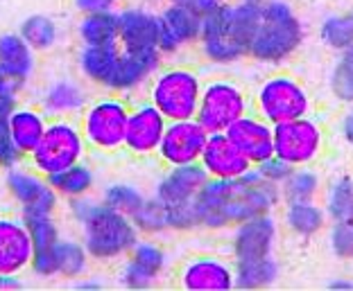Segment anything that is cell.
I'll return each instance as SVG.
<instances>
[{
    "mask_svg": "<svg viewBox=\"0 0 353 291\" xmlns=\"http://www.w3.org/2000/svg\"><path fill=\"white\" fill-rule=\"evenodd\" d=\"M88 104V93L73 79H57L41 95V111L50 118H73Z\"/></svg>",
    "mask_w": 353,
    "mask_h": 291,
    "instance_id": "obj_24",
    "label": "cell"
},
{
    "mask_svg": "<svg viewBox=\"0 0 353 291\" xmlns=\"http://www.w3.org/2000/svg\"><path fill=\"white\" fill-rule=\"evenodd\" d=\"M21 160H26V156L16 149V144L12 142L10 127H7V118L0 116V169H12L19 167Z\"/></svg>",
    "mask_w": 353,
    "mask_h": 291,
    "instance_id": "obj_39",
    "label": "cell"
},
{
    "mask_svg": "<svg viewBox=\"0 0 353 291\" xmlns=\"http://www.w3.org/2000/svg\"><path fill=\"white\" fill-rule=\"evenodd\" d=\"M208 140L206 129L197 122L195 118L190 120H170L165 125L163 138L159 142V158L170 167L192 165L199 163L204 151V144Z\"/></svg>",
    "mask_w": 353,
    "mask_h": 291,
    "instance_id": "obj_13",
    "label": "cell"
},
{
    "mask_svg": "<svg viewBox=\"0 0 353 291\" xmlns=\"http://www.w3.org/2000/svg\"><path fill=\"white\" fill-rule=\"evenodd\" d=\"M301 23L290 10V5L281 0H268L261 5L247 54L265 63H279L285 61L301 45Z\"/></svg>",
    "mask_w": 353,
    "mask_h": 291,
    "instance_id": "obj_5",
    "label": "cell"
},
{
    "mask_svg": "<svg viewBox=\"0 0 353 291\" xmlns=\"http://www.w3.org/2000/svg\"><path fill=\"white\" fill-rule=\"evenodd\" d=\"M77 34L84 45L118 43V14L114 10L84 14L77 25Z\"/></svg>",
    "mask_w": 353,
    "mask_h": 291,
    "instance_id": "obj_27",
    "label": "cell"
},
{
    "mask_svg": "<svg viewBox=\"0 0 353 291\" xmlns=\"http://www.w3.org/2000/svg\"><path fill=\"white\" fill-rule=\"evenodd\" d=\"M21 280L19 276H0V289H19Z\"/></svg>",
    "mask_w": 353,
    "mask_h": 291,
    "instance_id": "obj_45",
    "label": "cell"
},
{
    "mask_svg": "<svg viewBox=\"0 0 353 291\" xmlns=\"http://www.w3.org/2000/svg\"><path fill=\"white\" fill-rule=\"evenodd\" d=\"M292 169L294 167L290 163H285V160H281L276 156H272L268 160H263V163H259V174L263 176V179H268V181L276 183V185L283 183L288 176H290Z\"/></svg>",
    "mask_w": 353,
    "mask_h": 291,
    "instance_id": "obj_41",
    "label": "cell"
},
{
    "mask_svg": "<svg viewBox=\"0 0 353 291\" xmlns=\"http://www.w3.org/2000/svg\"><path fill=\"white\" fill-rule=\"evenodd\" d=\"M279 199V185L263 179L259 169L256 172L250 169L236 179H208L192 201V210H195L197 226L224 228V226H238L254 217L270 215Z\"/></svg>",
    "mask_w": 353,
    "mask_h": 291,
    "instance_id": "obj_1",
    "label": "cell"
},
{
    "mask_svg": "<svg viewBox=\"0 0 353 291\" xmlns=\"http://www.w3.org/2000/svg\"><path fill=\"white\" fill-rule=\"evenodd\" d=\"M118 45L125 52L148 59L163 61V54L159 50V21L157 14L130 7L118 14Z\"/></svg>",
    "mask_w": 353,
    "mask_h": 291,
    "instance_id": "obj_15",
    "label": "cell"
},
{
    "mask_svg": "<svg viewBox=\"0 0 353 291\" xmlns=\"http://www.w3.org/2000/svg\"><path fill=\"white\" fill-rule=\"evenodd\" d=\"M161 66L159 59L136 56L125 52L118 43L111 45H84L79 52V70L88 82L109 91L125 93L139 88Z\"/></svg>",
    "mask_w": 353,
    "mask_h": 291,
    "instance_id": "obj_3",
    "label": "cell"
},
{
    "mask_svg": "<svg viewBox=\"0 0 353 291\" xmlns=\"http://www.w3.org/2000/svg\"><path fill=\"white\" fill-rule=\"evenodd\" d=\"M199 165L206 169L208 179H236V176H243L252 169V163L224 131L208 133Z\"/></svg>",
    "mask_w": 353,
    "mask_h": 291,
    "instance_id": "obj_18",
    "label": "cell"
},
{
    "mask_svg": "<svg viewBox=\"0 0 353 291\" xmlns=\"http://www.w3.org/2000/svg\"><path fill=\"white\" fill-rule=\"evenodd\" d=\"M256 102H259V111L268 125H279L288 122V120L303 118L310 107L306 91L294 79L285 75L268 79L259 88Z\"/></svg>",
    "mask_w": 353,
    "mask_h": 291,
    "instance_id": "obj_11",
    "label": "cell"
},
{
    "mask_svg": "<svg viewBox=\"0 0 353 291\" xmlns=\"http://www.w3.org/2000/svg\"><path fill=\"white\" fill-rule=\"evenodd\" d=\"M168 120L152 102H141L130 109L125 131V149L134 156H148L159 149Z\"/></svg>",
    "mask_w": 353,
    "mask_h": 291,
    "instance_id": "obj_17",
    "label": "cell"
},
{
    "mask_svg": "<svg viewBox=\"0 0 353 291\" xmlns=\"http://www.w3.org/2000/svg\"><path fill=\"white\" fill-rule=\"evenodd\" d=\"M224 133L252 165H259L274 156V136H272V127L265 120L243 116Z\"/></svg>",
    "mask_w": 353,
    "mask_h": 291,
    "instance_id": "obj_20",
    "label": "cell"
},
{
    "mask_svg": "<svg viewBox=\"0 0 353 291\" xmlns=\"http://www.w3.org/2000/svg\"><path fill=\"white\" fill-rule=\"evenodd\" d=\"M351 16H353V12H351Z\"/></svg>",
    "mask_w": 353,
    "mask_h": 291,
    "instance_id": "obj_47",
    "label": "cell"
},
{
    "mask_svg": "<svg viewBox=\"0 0 353 291\" xmlns=\"http://www.w3.org/2000/svg\"><path fill=\"white\" fill-rule=\"evenodd\" d=\"M86 149L88 147L82 129L73 118H52L48 120L41 140L30 151L28 160L34 172L41 176H50L82 163Z\"/></svg>",
    "mask_w": 353,
    "mask_h": 291,
    "instance_id": "obj_6",
    "label": "cell"
},
{
    "mask_svg": "<svg viewBox=\"0 0 353 291\" xmlns=\"http://www.w3.org/2000/svg\"><path fill=\"white\" fill-rule=\"evenodd\" d=\"M86 248L75 241H57L52 250V276L77 278L86 271Z\"/></svg>",
    "mask_w": 353,
    "mask_h": 291,
    "instance_id": "obj_31",
    "label": "cell"
},
{
    "mask_svg": "<svg viewBox=\"0 0 353 291\" xmlns=\"http://www.w3.org/2000/svg\"><path fill=\"white\" fill-rule=\"evenodd\" d=\"M34 68L37 56L26 39L14 32L0 34V72H5L14 82L26 84L34 75Z\"/></svg>",
    "mask_w": 353,
    "mask_h": 291,
    "instance_id": "obj_25",
    "label": "cell"
},
{
    "mask_svg": "<svg viewBox=\"0 0 353 291\" xmlns=\"http://www.w3.org/2000/svg\"><path fill=\"white\" fill-rule=\"evenodd\" d=\"M274 233H276V226L270 215H261V217H254V219L238 224V230L234 237L236 257L243 260V257L270 255L272 244H274Z\"/></svg>",
    "mask_w": 353,
    "mask_h": 291,
    "instance_id": "obj_23",
    "label": "cell"
},
{
    "mask_svg": "<svg viewBox=\"0 0 353 291\" xmlns=\"http://www.w3.org/2000/svg\"><path fill=\"white\" fill-rule=\"evenodd\" d=\"M199 97H202V82L188 68H163L159 70L150 86V102L170 120L195 118Z\"/></svg>",
    "mask_w": 353,
    "mask_h": 291,
    "instance_id": "obj_7",
    "label": "cell"
},
{
    "mask_svg": "<svg viewBox=\"0 0 353 291\" xmlns=\"http://www.w3.org/2000/svg\"><path fill=\"white\" fill-rule=\"evenodd\" d=\"M179 285L188 291H229L234 289L236 278L224 262L215 257H199L183 266Z\"/></svg>",
    "mask_w": 353,
    "mask_h": 291,
    "instance_id": "obj_21",
    "label": "cell"
},
{
    "mask_svg": "<svg viewBox=\"0 0 353 291\" xmlns=\"http://www.w3.org/2000/svg\"><path fill=\"white\" fill-rule=\"evenodd\" d=\"M170 3H181V0H170Z\"/></svg>",
    "mask_w": 353,
    "mask_h": 291,
    "instance_id": "obj_46",
    "label": "cell"
},
{
    "mask_svg": "<svg viewBox=\"0 0 353 291\" xmlns=\"http://www.w3.org/2000/svg\"><path fill=\"white\" fill-rule=\"evenodd\" d=\"M127 264L123 266V282L132 289L150 287L165 266L163 250L154 244H136L127 253Z\"/></svg>",
    "mask_w": 353,
    "mask_h": 291,
    "instance_id": "obj_22",
    "label": "cell"
},
{
    "mask_svg": "<svg viewBox=\"0 0 353 291\" xmlns=\"http://www.w3.org/2000/svg\"><path fill=\"white\" fill-rule=\"evenodd\" d=\"M322 41L326 45L335 47V50H347L353 45V16H331L322 25Z\"/></svg>",
    "mask_w": 353,
    "mask_h": 291,
    "instance_id": "obj_35",
    "label": "cell"
},
{
    "mask_svg": "<svg viewBox=\"0 0 353 291\" xmlns=\"http://www.w3.org/2000/svg\"><path fill=\"white\" fill-rule=\"evenodd\" d=\"M259 5L240 3V5H222L202 21L199 39L202 52L215 63H231L247 54L252 32L259 21Z\"/></svg>",
    "mask_w": 353,
    "mask_h": 291,
    "instance_id": "obj_4",
    "label": "cell"
},
{
    "mask_svg": "<svg viewBox=\"0 0 353 291\" xmlns=\"http://www.w3.org/2000/svg\"><path fill=\"white\" fill-rule=\"evenodd\" d=\"M7 127H10L12 142L16 144L23 156H30V151L37 147L48 127V116L37 107H16L7 116Z\"/></svg>",
    "mask_w": 353,
    "mask_h": 291,
    "instance_id": "obj_26",
    "label": "cell"
},
{
    "mask_svg": "<svg viewBox=\"0 0 353 291\" xmlns=\"http://www.w3.org/2000/svg\"><path fill=\"white\" fill-rule=\"evenodd\" d=\"M342 136L349 144H353V109L342 120Z\"/></svg>",
    "mask_w": 353,
    "mask_h": 291,
    "instance_id": "obj_44",
    "label": "cell"
},
{
    "mask_svg": "<svg viewBox=\"0 0 353 291\" xmlns=\"http://www.w3.org/2000/svg\"><path fill=\"white\" fill-rule=\"evenodd\" d=\"M145 201L148 199L143 197L136 188H132V185H114V188L107 190V199H104V204H109L111 208L120 210L123 215L134 219V215L145 206Z\"/></svg>",
    "mask_w": 353,
    "mask_h": 291,
    "instance_id": "obj_37",
    "label": "cell"
},
{
    "mask_svg": "<svg viewBox=\"0 0 353 291\" xmlns=\"http://www.w3.org/2000/svg\"><path fill=\"white\" fill-rule=\"evenodd\" d=\"M183 7H188V10L197 16L199 21L208 19L213 12H218L222 7V0H181Z\"/></svg>",
    "mask_w": 353,
    "mask_h": 291,
    "instance_id": "obj_42",
    "label": "cell"
},
{
    "mask_svg": "<svg viewBox=\"0 0 353 291\" xmlns=\"http://www.w3.org/2000/svg\"><path fill=\"white\" fill-rule=\"evenodd\" d=\"M331 248L340 260H353V222H340L333 226Z\"/></svg>",
    "mask_w": 353,
    "mask_h": 291,
    "instance_id": "obj_38",
    "label": "cell"
},
{
    "mask_svg": "<svg viewBox=\"0 0 353 291\" xmlns=\"http://www.w3.org/2000/svg\"><path fill=\"white\" fill-rule=\"evenodd\" d=\"M5 185L16 204L21 206V217L52 215L54 208H57L59 194L52 190V185L48 183L46 176L34 172V169H7Z\"/></svg>",
    "mask_w": 353,
    "mask_h": 291,
    "instance_id": "obj_14",
    "label": "cell"
},
{
    "mask_svg": "<svg viewBox=\"0 0 353 291\" xmlns=\"http://www.w3.org/2000/svg\"><path fill=\"white\" fill-rule=\"evenodd\" d=\"M77 219L82 224V241L86 253L95 260H116L127 255L136 244V226L127 215L100 201L84 197L73 199Z\"/></svg>",
    "mask_w": 353,
    "mask_h": 291,
    "instance_id": "obj_2",
    "label": "cell"
},
{
    "mask_svg": "<svg viewBox=\"0 0 353 291\" xmlns=\"http://www.w3.org/2000/svg\"><path fill=\"white\" fill-rule=\"evenodd\" d=\"M326 213L335 224L353 222V179L342 176V179L333 185L331 194H328Z\"/></svg>",
    "mask_w": 353,
    "mask_h": 291,
    "instance_id": "obj_34",
    "label": "cell"
},
{
    "mask_svg": "<svg viewBox=\"0 0 353 291\" xmlns=\"http://www.w3.org/2000/svg\"><path fill=\"white\" fill-rule=\"evenodd\" d=\"M247 111V100L243 91L231 82H211L202 86V97L195 113V120L206 129V133H220L243 118Z\"/></svg>",
    "mask_w": 353,
    "mask_h": 291,
    "instance_id": "obj_10",
    "label": "cell"
},
{
    "mask_svg": "<svg viewBox=\"0 0 353 291\" xmlns=\"http://www.w3.org/2000/svg\"><path fill=\"white\" fill-rule=\"evenodd\" d=\"M19 82H14L12 77H7L5 72H0V116H10V113L19 107V93H21Z\"/></svg>",
    "mask_w": 353,
    "mask_h": 291,
    "instance_id": "obj_40",
    "label": "cell"
},
{
    "mask_svg": "<svg viewBox=\"0 0 353 291\" xmlns=\"http://www.w3.org/2000/svg\"><path fill=\"white\" fill-rule=\"evenodd\" d=\"M272 136H274V156L292 167L310 163L322 149V131L315 122L306 120V116L274 125Z\"/></svg>",
    "mask_w": 353,
    "mask_h": 291,
    "instance_id": "obj_12",
    "label": "cell"
},
{
    "mask_svg": "<svg viewBox=\"0 0 353 291\" xmlns=\"http://www.w3.org/2000/svg\"><path fill=\"white\" fill-rule=\"evenodd\" d=\"M236 287L240 289H263L279 278V264L270 255L243 257L236 264Z\"/></svg>",
    "mask_w": 353,
    "mask_h": 291,
    "instance_id": "obj_28",
    "label": "cell"
},
{
    "mask_svg": "<svg viewBox=\"0 0 353 291\" xmlns=\"http://www.w3.org/2000/svg\"><path fill=\"white\" fill-rule=\"evenodd\" d=\"M46 179L59 197H66V199L86 197L93 188V172L88 167H84L82 163L63 169V172L46 176Z\"/></svg>",
    "mask_w": 353,
    "mask_h": 291,
    "instance_id": "obj_29",
    "label": "cell"
},
{
    "mask_svg": "<svg viewBox=\"0 0 353 291\" xmlns=\"http://www.w3.org/2000/svg\"><path fill=\"white\" fill-rule=\"evenodd\" d=\"M208 181L206 169L199 163L172 167V172L159 183L157 199L161 201L163 208L170 217V228H192L197 226L192 201Z\"/></svg>",
    "mask_w": 353,
    "mask_h": 291,
    "instance_id": "obj_9",
    "label": "cell"
},
{
    "mask_svg": "<svg viewBox=\"0 0 353 291\" xmlns=\"http://www.w3.org/2000/svg\"><path fill=\"white\" fill-rule=\"evenodd\" d=\"M285 224L292 233L299 237H312L324 228L326 215L322 208H317L312 201H303V204H288L285 210Z\"/></svg>",
    "mask_w": 353,
    "mask_h": 291,
    "instance_id": "obj_30",
    "label": "cell"
},
{
    "mask_svg": "<svg viewBox=\"0 0 353 291\" xmlns=\"http://www.w3.org/2000/svg\"><path fill=\"white\" fill-rule=\"evenodd\" d=\"M118 0H75V7L82 14H93V12H109L114 10Z\"/></svg>",
    "mask_w": 353,
    "mask_h": 291,
    "instance_id": "obj_43",
    "label": "cell"
},
{
    "mask_svg": "<svg viewBox=\"0 0 353 291\" xmlns=\"http://www.w3.org/2000/svg\"><path fill=\"white\" fill-rule=\"evenodd\" d=\"M159 21V50L161 54H174L179 47L197 41L202 21L181 3H172L161 14H157Z\"/></svg>",
    "mask_w": 353,
    "mask_h": 291,
    "instance_id": "obj_19",
    "label": "cell"
},
{
    "mask_svg": "<svg viewBox=\"0 0 353 291\" xmlns=\"http://www.w3.org/2000/svg\"><path fill=\"white\" fill-rule=\"evenodd\" d=\"M281 199L288 204H303V201H312L319 192V176L310 169H292L290 176L279 185Z\"/></svg>",
    "mask_w": 353,
    "mask_h": 291,
    "instance_id": "obj_32",
    "label": "cell"
},
{
    "mask_svg": "<svg viewBox=\"0 0 353 291\" xmlns=\"http://www.w3.org/2000/svg\"><path fill=\"white\" fill-rule=\"evenodd\" d=\"M34 241L23 217L0 215V276H19L32 266Z\"/></svg>",
    "mask_w": 353,
    "mask_h": 291,
    "instance_id": "obj_16",
    "label": "cell"
},
{
    "mask_svg": "<svg viewBox=\"0 0 353 291\" xmlns=\"http://www.w3.org/2000/svg\"><path fill=\"white\" fill-rule=\"evenodd\" d=\"M57 25L46 16H30L21 25V36L30 43L32 50L46 52L57 43Z\"/></svg>",
    "mask_w": 353,
    "mask_h": 291,
    "instance_id": "obj_33",
    "label": "cell"
},
{
    "mask_svg": "<svg viewBox=\"0 0 353 291\" xmlns=\"http://www.w3.org/2000/svg\"><path fill=\"white\" fill-rule=\"evenodd\" d=\"M127 118H130V107L120 97H100L88 102L79 120L86 147L104 153L125 149Z\"/></svg>",
    "mask_w": 353,
    "mask_h": 291,
    "instance_id": "obj_8",
    "label": "cell"
},
{
    "mask_svg": "<svg viewBox=\"0 0 353 291\" xmlns=\"http://www.w3.org/2000/svg\"><path fill=\"white\" fill-rule=\"evenodd\" d=\"M331 91L340 102L353 104V45L344 50L331 77Z\"/></svg>",
    "mask_w": 353,
    "mask_h": 291,
    "instance_id": "obj_36",
    "label": "cell"
}]
</instances>
